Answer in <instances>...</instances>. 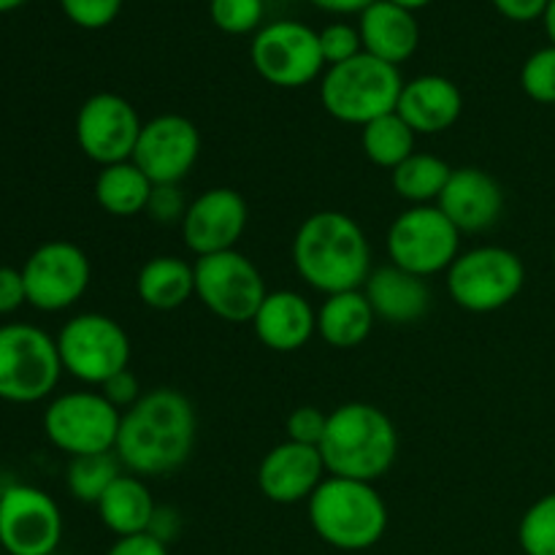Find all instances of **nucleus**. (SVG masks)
Here are the masks:
<instances>
[{"label":"nucleus","instance_id":"30","mask_svg":"<svg viewBox=\"0 0 555 555\" xmlns=\"http://www.w3.org/2000/svg\"><path fill=\"white\" fill-rule=\"evenodd\" d=\"M122 472L125 466L119 464L117 453L79 455V459H70L68 469H65V486L76 502L98 504Z\"/></svg>","mask_w":555,"mask_h":555},{"label":"nucleus","instance_id":"22","mask_svg":"<svg viewBox=\"0 0 555 555\" xmlns=\"http://www.w3.org/2000/svg\"><path fill=\"white\" fill-rule=\"evenodd\" d=\"M358 33H361L363 52L396 68H401V63H406L421 47V25L415 11L401 9L390 0H374L366 11H361Z\"/></svg>","mask_w":555,"mask_h":555},{"label":"nucleus","instance_id":"44","mask_svg":"<svg viewBox=\"0 0 555 555\" xmlns=\"http://www.w3.org/2000/svg\"><path fill=\"white\" fill-rule=\"evenodd\" d=\"M542 22H545V33H547V38H551V43L555 47V0H551V3H547Z\"/></svg>","mask_w":555,"mask_h":555},{"label":"nucleus","instance_id":"11","mask_svg":"<svg viewBox=\"0 0 555 555\" xmlns=\"http://www.w3.org/2000/svg\"><path fill=\"white\" fill-rule=\"evenodd\" d=\"M390 263L410 274H448L461 255V233L437 204L410 206L388 228Z\"/></svg>","mask_w":555,"mask_h":555},{"label":"nucleus","instance_id":"14","mask_svg":"<svg viewBox=\"0 0 555 555\" xmlns=\"http://www.w3.org/2000/svg\"><path fill=\"white\" fill-rule=\"evenodd\" d=\"M63 513L47 491L25 482L0 491V547L9 555L57 553Z\"/></svg>","mask_w":555,"mask_h":555},{"label":"nucleus","instance_id":"1","mask_svg":"<svg viewBox=\"0 0 555 555\" xmlns=\"http://www.w3.org/2000/svg\"><path fill=\"white\" fill-rule=\"evenodd\" d=\"M198 437V415L182 390L152 388L122 412L117 437L119 464L139 477H166L188 464Z\"/></svg>","mask_w":555,"mask_h":555},{"label":"nucleus","instance_id":"9","mask_svg":"<svg viewBox=\"0 0 555 555\" xmlns=\"http://www.w3.org/2000/svg\"><path fill=\"white\" fill-rule=\"evenodd\" d=\"M57 339L63 372L85 385L101 388L114 374L130 369V336L114 318L101 312L74 314Z\"/></svg>","mask_w":555,"mask_h":555},{"label":"nucleus","instance_id":"34","mask_svg":"<svg viewBox=\"0 0 555 555\" xmlns=\"http://www.w3.org/2000/svg\"><path fill=\"white\" fill-rule=\"evenodd\" d=\"M318 38L325 68L347 63V60L358 57L363 52L361 33H358V25H350V22H331L323 30H318Z\"/></svg>","mask_w":555,"mask_h":555},{"label":"nucleus","instance_id":"41","mask_svg":"<svg viewBox=\"0 0 555 555\" xmlns=\"http://www.w3.org/2000/svg\"><path fill=\"white\" fill-rule=\"evenodd\" d=\"M106 555H171L168 545L155 540L152 534H135V537H119Z\"/></svg>","mask_w":555,"mask_h":555},{"label":"nucleus","instance_id":"18","mask_svg":"<svg viewBox=\"0 0 555 555\" xmlns=\"http://www.w3.org/2000/svg\"><path fill=\"white\" fill-rule=\"evenodd\" d=\"M328 477L320 448L298 442H280L263 455L258 466V488L274 504L309 502L320 482Z\"/></svg>","mask_w":555,"mask_h":555},{"label":"nucleus","instance_id":"33","mask_svg":"<svg viewBox=\"0 0 555 555\" xmlns=\"http://www.w3.org/2000/svg\"><path fill=\"white\" fill-rule=\"evenodd\" d=\"M520 87L542 106H555V47H542L526 57L520 68Z\"/></svg>","mask_w":555,"mask_h":555},{"label":"nucleus","instance_id":"13","mask_svg":"<svg viewBox=\"0 0 555 555\" xmlns=\"http://www.w3.org/2000/svg\"><path fill=\"white\" fill-rule=\"evenodd\" d=\"M27 304L38 312H63L87 293L92 280V266L85 249L74 242L41 244L27 255L22 266Z\"/></svg>","mask_w":555,"mask_h":555},{"label":"nucleus","instance_id":"16","mask_svg":"<svg viewBox=\"0 0 555 555\" xmlns=\"http://www.w3.org/2000/svg\"><path fill=\"white\" fill-rule=\"evenodd\" d=\"M201 157V133L182 114H157L144 122L133 163L152 184H182Z\"/></svg>","mask_w":555,"mask_h":555},{"label":"nucleus","instance_id":"10","mask_svg":"<svg viewBox=\"0 0 555 555\" xmlns=\"http://www.w3.org/2000/svg\"><path fill=\"white\" fill-rule=\"evenodd\" d=\"M258 76L280 90H298L325 74L318 30L298 20H276L260 27L249 43Z\"/></svg>","mask_w":555,"mask_h":555},{"label":"nucleus","instance_id":"17","mask_svg":"<svg viewBox=\"0 0 555 555\" xmlns=\"http://www.w3.org/2000/svg\"><path fill=\"white\" fill-rule=\"evenodd\" d=\"M249 222V206L233 188H209L195 195L188 206L182 225V242L195 258L236 249Z\"/></svg>","mask_w":555,"mask_h":555},{"label":"nucleus","instance_id":"38","mask_svg":"<svg viewBox=\"0 0 555 555\" xmlns=\"http://www.w3.org/2000/svg\"><path fill=\"white\" fill-rule=\"evenodd\" d=\"M101 393L106 396L108 401H112L114 406H117L119 412L130 410V406L135 404V401L141 399V385H139V377H135L130 369H125V372L114 374L112 379H106V383L101 385Z\"/></svg>","mask_w":555,"mask_h":555},{"label":"nucleus","instance_id":"43","mask_svg":"<svg viewBox=\"0 0 555 555\" xmlns=\"http://www.w3.org/2000/svg\"><path fill=\"white\" fill-rule=\"evenodd\" d=\"M314 9L320 11H328V14H361L366 11L374 0H309Z\"/></svg>","mask_w":555,"mask_h":555},{"label":"nucleus","instance_id":"26","mask_svg":"<svg viewBox=\"0 0 555 555\" xmlns=\"http://www.w3.org/2000/svg\"><path fill=\"white\" fill-rule=\"evenodd\" d=\"M135 296L144 307L173 312L195 296V269L177 255H155L135 276Z\"/></svg>","mask_w":555,"mask_h":555},{"label":"nucleus","instance_id":"48","mask_svg":"<svg viewBox=\"0 0 555 555\" xmlns=\"http://www.w3.org/2000/svg\"><path fill=\"white\" fill-rule=\"evenodd\" d=\"M49 555H60V553H49Z\"/></svg>","mask_w":555,"mask_h":555},{"label":"nucleus","instance_id":"36","mask_svg":"<svg viewBox=\"0 0 555 555\" xmlns=\"http://www.w3.org/2000/svg\"><path fill=\"white\" fill-rule=\"evenodd\" d=\"M188 206L190 201L184 198L179 184H155L144 215L150 220L160 222V225H182L184 215H188Z\"/></svg>","mask_w":555,"mask_h":555},{"label":"nucleus","instance_id":"27","mask_svg":"<svg viewBox=\"0 0 555 555\" xmlns=\"http://www.w3.org/2000/svg\"><path fill=\"white\" fill-rule=\"evenodd\" d=\"M155 184L146 179V173L135 166L133 160L114 163V166H103L95 177V193L98 206L112 217H135L144 215L146 204Z\"/></svg>","mask_w":555,"mask_h":555},{"label":"nucleus","instance_id":"45","mask_svg":"<svg viewBox=\"0 0 555 555\" xmlns=\"http://www.w3.org/2000/svg\"><path fill=\"white\" fill-rule=\"evenodd\" d=\"M390 3L401 5V9H406V11H417V9H426V5H431L434 0H390Z\"/></svg>","mask_w":555,"mask_h":555},{"label":"nucleus","instance_id":"3","mask_svg":"<svg viewBox=\"0 0 555 555\" xmlns=\"http://www.w3.org/2000/svg\"><path fill=\"white\" fill-rule=\"evenodd\" d=\"M320 455L331 477L377 482L399 459V431L379 406L347 401L328 412Z\"/></svg>","mask_w":555,"mask_h":555},{"label":"nucleus","instance_id":"20","mask_svg":"<svg viewBox=\"0 0 555 555\" xmlns=\"http://www.w3.org/2000/svg\"><path fill=\"white\" fill-rule=\"evenodd\" d=\"M396 114L415 130V135H437L459 122L464 114V95L448 76L423 74L404 81Z\"/></svg>","mask_w":555,"mask_h":555},{"label":"nucleus","instance_id":"42","mask_svg":"<svg viewBox=\"0 0 555 555\" xmlns=\"http://www.w3.org/2000/svg\"><path fill=\"white\" fill-rule=\"evenodd\" d=\"M179 531H182V518H179L177 509L160 507V504H157L155 518H152V526L146 534H152L155 540H160L163 545H171V542L179 537Z\"/></svg>","mask_w":555,"mask_h":555},{"label":"nucleus","instance_id":"2","mask_svg":"<svg viewBox=\"0 0 555 555\" xmlns=\"http://www.w3.org/2000/svg\"><path fill=\"white\" fill-rule=\"evenodd\" d=\"M291 258L298 276L323 296L363 291L374 271L361 222L334 209L314 211L298 225Z\"/></svg>","mask_w":555,"mask_h":555},{"label":"nucleus","instance_id":"21","mask_svg":"<svg viewBox=\"0 0 555 555\" xmlns=\"http://www.w3.org/2000/svg\"><path fill=\"white\" fill-rule=\"evenodd\" d=\"M260 345L274 352H296L318 334V309L296 291H269L253 318Z\"/></svg>","mask_w":555,"mask_h":555},{"label":"nucleus","instance_id":"29","mask_svg":"<svg viewBox=\"0 0 555 555\" xmlns=\"http://www.w3.org/2000/svg\"><path fill=\"white\" fill-rule=\"evenodd\" d=\"M361 146L369 163L385 168V171H393L396 166H401L415 152V130L396 112L385 114V117L363 125Z\"/></svg>","mask_w":555,"mask_h":555},{"label":"nucleus","instance_id":"39","mask_svg":"<svg viewBox=\"0 0 555 555\" xmlns=\"http://www.w3.org/2000/svg\"><path fill=\"white\" fill-rule=\"evenodd\" d=\"M22 304H27L22 269L0 266V314H14Z\"/></svg>","mask_w":555,"mask_h":555},{"label":"nucleus","instance_id":"40","mask_svg":"<svg viewBox=\"0 0 555 555\" xmlns=\"http://www.w3.org/2000/svg\"><path fill=\"white\" fill-rule=\"evenodd\" d=\"M493 9L509 22H534L545 16L551 0H491Z\"/></svg>","mask_w":555,"mask_h":555},{"label":"nucleus","instance_id":"15","mask_svg":"<svg viewBox=\"0 0 555 555\" xmlns=\"http://www.w3.org/2000/svg\"><path fill=\"white\" fill-rule=\"evenodd\" d=\"M144 122L128 98L117 92H95L76 112V144L98 166L133 160Z\"/></svg>","mask_w":555,"mask_h":555},{"label":"nucleus","instance_id":"5","mask_svg":"<svg viewBox=\"0 0 555 555\" xmlns=\"http://www.w3.org/2000/svg\"><path fill=\"white\" fill-rule=\"evenodd\" d=\"M401 70L361 52L341 65H331L320 76V101L334 119L345 125H363L393 114L399 106Z\"/></svg>","mask_w":555,"mask_h":555},{"label":"nucleus","instance_id":"4","mask_svg":"<svg viewBox=\"0 0 555 555\" xmlns=\"http://www.w3.org/2000/svg\"><path fill=\"white\" fill-rule=\"evenodd\" d=\"M307 515L314 534L345 553L369 551L388 531V504L374 482L328 475L309 496Z\"/></svg>","mask_w":555,"mask_h":555},{"label":"nucleus","instance_id":"32","mask_svg":"<svg viewBox=\"0 0 555 555\" xmlns=\"http://www.w3.org/2000/svg\"><path fill=\"white\" fill-rule=\"evenodd\" d=\"M263 0H209V16L228 36H249L263 27Z\"/></svg>","mask_w":555,"mask_h":555},{"label":"nucleus","instance_id":"46","mask_svg":"<svg viewBox=\"0 0 555 555\" xmlns=\"http://www.w3.org/2000/svg\"><path fill=\"white\" fill-rule=\"evenodd\" d=\"M27 0H0V14H9V11H16L20 5H25Z\"/></svg>","mask_w":555,"mask_h":555},{"label":"nucleus","instance_id":"25","mask_svg":"<svg viewBox=\"0 0 555 555\" xmlns=\"http://www.w3.org/2000/svg\"><path fill=\"white\" fill-rule=\"evenodd\" d=\"M377 314L363 291L325 296L318 309V336L334 350H356L372 336Z\"/></svg>","mask_w":555,"mask_h":555},{"label":"nucleus","instance_id":"7","mask_svg":"<svg viewBox=\"0 0 555 555\" xmlns=\"http://www.w3.org/2000/svg\"><path fill=\"white\" fill-rule=\"evenodd\" d=\"M448 293L461 309L491 314L509 307L526 285V266L518 253L499 244L466 249L455 258L448 274Z\"/></svg>","mask_w":555,"mask_h":555},{"label":"nucleus","instance_id":"23","mask_svg":"<svg viewBox=\"0 0 555 555\" xmlns=\"http://www.w3.org/2000/svg\"><path fill=\"white\" fill-rule=\"evenodd\" d=\"M377 320L390 325L417 323L431 309V287L423 276L410 274L399 266H379L363 285Z\"/></svg>","mask_w":555,"mask_h":555},{"label":"nucleus","instance_id":"19","mask_svg":"<svg viewBox=\"0 0 555 555\" xmlns=\"http://www.w3.org/2000/svg\"><path fill=\"white\" fill-rule=\"evenodd\" d=\"M437 206L442 215L459 228V233H486L502 220L504 193L502 184L488 171L477 166L453 168L444 193L439 195Z\"/></svg>","mask_w":555,"mask_h":555},{"label":"nucleus","instance_id":"47","mask_svg":"<svg viewBox=\"0 0 555 555\" xmlns=\"http://www.w3.org/2000/svg\"><path fill=\"white\" fill-rule=\"evenodd\" d=\"M553 266H555V247H553Z\"/></svg>","mask_w":555,"mask_h":555},{"label":"nucleus","instance_id":"12","mask_svg":"<svg viewBox=\"0 0 555 555\" xmlns=\"http://www.w3.org/2000/svg\"><path fill=\"white\" fill-rule=\"evenodd\" d=\"M195 298L225 323H253L266 301V280L238 249L195 258Z\"/></svg>","mask_w":555,"mask_h":555},{"label":"nucleus","instance_id":"6","mask_svg":"<svg viewBox=\"0 0 555 555\" xmlns=\"http://www.w3.org/2000/svg\"><path fill=\"white\" fill-rule=\"evenodd\" d=\"M63 377L57 339L30 323L0 325V399L36 404L49 399Z\"/></svg>","mask_w":555,"mask_h":555},{"label":"nucleus","instance_id":"37","mask_svg":"<svg viewBox=\"0 0 555 555\" xmlns=\"http://www.w3.org/2000/svg\"><path fill=\"white\" fill-rule=\"evenodd\" d=\"M325 426H328V412H323L320 406L304 404L287 415L285 431H287V439H291V442L320 448Z\"/></svg>","mask_w":555,"mask_h":555},{"label":"nucleus","instance_id":"35","mask_svg":"<svg viewBox=\"0 0 555 555\" xmlns=\"http://www.w3.org/2000/svg\"><path fill=\"white\" fill-rule=\"evenodd\" d=\"M125 0H60L63 14L81 30H103L122 11Z\"/></svg>","mask_w":555,"mask_h":555},{"label":"nucleus","instance_id":"24","mask_svg":"<svg viewBox=\"0 0 555 555\" xmlns=\"http://www.w3.org/2000/svg\"><path fill=\"white\" fill-rule=\"evenodd\" d=\"M95 509L98 515H101V524L106 526L112 534H117L119 540V537L146 534L152 526V518H155L157 502L155 496H152L144 477L122 472V475L108 486V491L103 493L101 502L95 504Z\"/></svg>","mask_w":555,"mask_h":555},{"label":"nucleus","instance_id":"31","mask_svg":"<svg viewBox=\"0 0 555 555\" xmlns=\"http://www.w3.org/2000/svg\"><path fill=\"white\" fill-rule=\"evenodd\" d=\"M524 555H555V491L537 499L518 524Z\"/></svg>","mask_w":555,"mask_h":555},{"label":"nucleus","instance_id":"8","mask_svg":"<svg viewBox=\"0 0 555 555\" xmlns=\"http://www.w3.org/2000/svg\"><path fill=\"white\" fill-rule=\"evenodd\" d=\"M122 412L101 390H70L54 396L43 410V434L68 459L114 453Z\"/></svg>","mask_w":555,"mask_h":555},{"label":"nucleus","instance_id":"28","mask_svg":"<svg viewBox=\"0 0 555 555\" xmlns=\"http://www.w3.org/2000/svg\"><path fill=\"white\" fill-rule=\"evenodd\" d=\"M450 173H453V168L439 155L412 152L401 166L390 171V184H393L396 195L410 206H431L448 188Z\"/></svg>","mask_w":555,"mask_h":555}]
</instances>
